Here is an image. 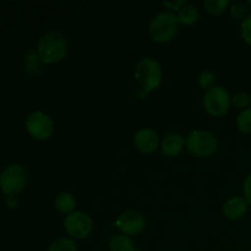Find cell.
<instances>
[{"mask_svg":"<svg viewBox=\"0 0 251 251\" xmlns=\"http://www.w3.org/2000/svg\"><path fill=\"white\" fill-rule=\"evenodd\" d=\"M37 54L44 64H55L63 60L68 54L66 39L59 31H48L38 39Z\"/></svg>","mask_w":251,"mask_h":251,"instance_id":"obj_1","label":"cell"},{"mask_svg":"<svg viewBox=\"0 0 251 251\" xmlns=\"http://www.w3.org/2000/svg\"><path fill=\"white\" fill-rule=\"evenodd\" d=\"M179 22L172 11H162L152 19L150 24V37L156 43H168L178 33Z\"/></svg>","mask_w":251,"mask_h":251,"instance_id":"obj_2","label":"cell"},{"mask_svg":"<svg viewBox=\"0 0 251 251\" xmlns=\"http://www.w3.org/2000/svg\"><path fill=\"white\" fill-rule=\"evenodd\" d=\"M135 78L142 90L147 93L157 90L162 83V68L153 58H144L137 63Z\"/></svg>","mask_w":251,"mask_h":251,"instance_id":"obj_3","label":"cell"},{"mask_svg":"<svg viewBox=\"0 0 251 251\" xmlns=\"http://www.w3.org/2000/svg\"><path fill=\"white\" fill-rule=\"evenodd\" d=\"M28 179L26 168L19 163L5 167L0 173V190L6 196H16L25 189Z\"/></svg>","mask_w":251,"mask_h":251,"instance_id":"obj_4","label":"cell"},{"mask_svg":"<svg viewBox=\"0 0 251 251\" xmlns=\"http://www.w3.org/2000/svg\"><path fill=\"white\" fill-rule=\"evenodd\" d=\"M186 147L191 154L200 158H207L217 151L218 142L215 135L205 130H195L188 135L185 140Z\"/></svg>","mask_w":251,"mask_h":251,"instance_id":"obj_5","label":"cell"},{"mask_svg":"<svg viewBox=\"0 0 251 251\" xmlns=\"http://www.w3.org/2000/svg\"><path fill=\"white\" fill-rule=\"evenodd\" d=\"M232 97L222 86L208 88L202 97V105L206 112L212 117H222L229 110Z\"/></svg>","mask_w":251,"mask_h":251,"instance_id":"obj_6","label":"cell"},{"mask_svg":"<svg viewBox=\"0 0 251 251\" xmlns=\"http://www.w3.org/2000/svg\"><path fill=\"white\" fill-rule=\"evenodd\" d=\"M25 126L29 136L37 141H46L54 134V122L48 114L41 110L31 113L26 118Z\"/></svg>","mask_w":251,"mask_h":251,"instance_id":"obj_7","label":"cell"},{"mask_svg":"<svg viewBox=\"0 0 251 251\" xmlns=\"http://www.w3.org/2000/svg\"><path fill=\"white\" fill-rule=\"evenodd\" d=\"M64 229L74 239H86L93 230V221L83 211H74L64 220Z\"/></svg>","mask_w":251,"mask_h":251,"instance_id":"obj_8","label":"cell"},{"mask_svg":"<svg viewBox=\"0 0 251 251\" xmlns=\"http://www.w3.org/2000/svg\"><path fill=\"white\" fill-rule=\"evenodd\" d=\"M145 226H146V221L144 216L134 210L124 211L115 221V227L127 237L139 235L145 229Z\"/></svg>","mask_w":251,"mask_h":251,"instance_id":"obj_9","label":"cell"},{"mask_svg":"<svg viewBox=\"0 0 251 251\" xmlns=\"http://www.w3.org/2000/svg\"><path fill=\"white\" fill-rule=\"evenodd\" d=\"M134 144L136 149L142 153H153L159 147L161 142H159L158 134L154 130L150 129V127H144L135 134Z\"/></svg>","mask_w":251,"mask_h":251,"instance_id":"obj_10","label":"cell"},{"mask_svg":"<svg viewBox=\"0 0 251 251\" xmlns=\"http://www.w3.org/2000/svg\"><path fill=\"white\" fill-rule=\"evenodd\" d=\"M248 202L244 200V198L234 196L230 198L223 203L222 212L226 218L230 221H239L247 215L248 212Z\"/></svg>","mask_w":251,"mask_h":251,"instance_id":"obj_11","label":"cell"},{"mask_svg":"<svg viewBox=\"0 0 251 251\" xmlns=\"http://www.w3.org/2000/svg\"><path fill=\"white\" fill-rule=\"evenodd\" d=\"M185 146V139L179 134H169L161 141V151L167 157H176Z\"/></svg>","mask_w":251,"mask_h":251,"instance_id":"obj_12","label":"cell"},{"mask_svg":"<svg viewBox=\"0 0 251 251\" xmlns=\"http://www.w3.org/2000/svg\"><path fill=\"white\" fill-rule=\"evenodd\" d=\"M76 206V200L70 193H60L55 198V207L56 210L64 215H70L74 212Z\"/></svg>","mask_w":251,"mask_h":251,"instance_id":"obj_13","label":"cell"},{"mask_svg":"<svg viewBox=\"0 0 251 251\" xmlns=\"http://www.w3.org/2000/svg\"><path fill=\"white\" fill-rule=\"evenodd\" d=\"M176 19H178L179 24L184 25V26H191V25L198 22L199 11L196 7L186 4L185 6L179 10L178 14H176Z\"/></svg>","mask_w":251,"mask_h":251,"instance_id":"obj_14","label":"cell"},{"mask_svg":"<svg viewBox=\"0 0 251 251\" xmlns=\"http://www.w3.org/2000/svg\"><path fill=\"white\" fill-rule=\"evenodd\" d=\"M109 249L110 251H136L134 242L124 234L113 237L109 242Z\"/></svg>","mask_w":251,"mask_h":251,"instance_id":"obj_15","label":"cell"},{"mask_svg":"<svg viewBox=\"0 0 251 251\" xmlns=\"http://www.w3.org/2000/svg\"><path fill=\"white\" fill-rule=\"evenodd\" d=\"M203 6L208 14L220 16L227 11L228 7L230 6V1L229 0H205Z\"/></svg>","mask_w":251,"mask_h":251,"instance_id":"obj_16","label":"cell"},{"mask_svg":"<svg viewBox=\"0 0 251 251\" xmlns=\"http://www.w3.org/2000/svg\"><path fill=\"white\" fill-rule=\"evenodd\" d=\"M48 251H78L77 245L70 238H59L54 240Z\"/></svg>","mask_w":251,"mask_h":251,"instance_id":"obj_17","label":"cell"},{"mask_svg":"<svg viewBox=\"0 0 251 251\" xmlns=\"http://www.w3.org/2000/svg\"><path fill=\"white\" fill-rule=\"evenodd\" d=\"M237 126L238 130L243 134H251V109L242 110L237 117Z\"/></svg>","mask_w":251,"mask_h":251,"instance_id":"obj_18","label":"cell"},{"mask_svg":"<svg viewBox=\"0 0 251 251\" xmlns=\"http://www.w3.org/2000/svg\"><path fill=\"white\" fill-rule=\"evenodd\" d=\"M232 103L239 109H248L251 105V96L247 92H238L232 97Z\"/></svg>","mask_w":251,"mask_h":251,"instance_id":"obj_19","label":"cell"},{"mask_svg":"<svg viewBox=\"0 0 251 251\" xmlns=\"http://www.w3.org/2000/svg\"><path fill=\"white\" fill-rule=\"evenodd\" d=\"M229 12L233 19L242 20V21H244L245 17L249 15L248 14V6L242 2H234V4L230 5Z\"/></svg>","mask_w":251,"mask_h":251,"instance_id":"obj_20","label":"cell"},{"mask_svg":"<svg viewBox=\"0 0 251 251\" xmlns=\"http://www.w3.org/2000/svg\"><path fill=\"white\" fill-rule=\"evenodd\" d=\"M198 82H199V86H200L201 88H203V90L207 91L208 88H211L215 86L216 76L213 75L212 73H210V71H202V73L199 75Z\"/></svg>","mask_w":251,"mask_h":251,"instance_id":"obj_21","label":"cell"},{"mask_svg":"<svg viewBox=\"0 0 251 251\" xmlns=\"http://www.w3.org/2000/svg\"><path fill=\"white\" fill-rule=\"evenodd\" d=\"M240 33H242V38L244 39L245 43L251 47V12L245 17L244 21H242Z\"/></svg>","mask_w":251,"mask_h":251,"instance_id":"obj_22","label":"cell"},{"mask_svg":"<svg viewBox=\"0 0 251 251\" xmlns=\"http://www.w3.org/2000/svg\"><path fill=\"white\" fill-rule=\"evenodd\" d=\"M243 194H244V200L247 201L248 205H251V173L243 183Z\"/></svg>","mask_w":251,"mask_h":251,"instance_id":"obj_23","label":"cell"},{"mask_svg":"<svg viewBox=\"0 0 251 251\" xmlns=\"http://www.w3.org/2000/svg\"><path fill=\"white\" fill-rule=\"evenodd\" d=\"M163 6H166L168 10L172 11H179L183 6L186 5V0H178V1H163Z\"/></svg>","mask_w":251,"mask_h":251,"instance_id":"obj_24","label":"cell"},{"mask_svg":"<svg viewBox=\"0 0 251 251\" xmlns=\"http://www.w3.org/2000/svg\"><path fill=\"white\" fill-rule=\"evenodd\" d=\"M5 205H6L7 208H11V210H14V208H16L17 206H19V200H17L16 196H6V199H5Z\"/></svg>","mask_w":251,"mask_h":251,"instance_id":"obj_25","label":"cell"},{"mask_svg":"<svg viewBox=\"0 0 251 251\" xmlns=\"http://www.w3.org/2000/svg\"><path fill=\"white\" fill-rule=\"evenodd\" d=\"M136 95H137V97L140 98V100H145V98L147 97V92L145 90H142V88H140V90L137 91Z\"/></svg>","mask_w":251,"mask_h":251,"instance_id":"obj_26","label":"cell"},{"mask_svg":"<svg viewBox=\"0 0 251 251\" xmlns=\"http://www.w3.org/2000/svg\"><path fill=\"white\" fill-rule=\"evenodd\" d=\"M247 6H248V7H250V9H251V0H249V1L247 2Z\"/></svg>","mask_w":251,"mask_h":251,"instance_id":"obj_27","label":"cell"},{"mask_svg":"<svg viewBox=\"0 0 251 251\" xmlns=\"http://www.w3.org/2000/svg\"><path fill=\"white\" fill-rule=\"evenodd\" d=\"M250 251H251V250H250Z\"/></svg>","mask_w":251,"mask_h":251,"instance_id":"obj_28","label":"cell"}]
</instances>
